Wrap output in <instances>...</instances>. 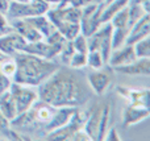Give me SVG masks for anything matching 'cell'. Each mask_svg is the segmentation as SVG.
<instances>
[{
    "instance_id": "cell-1",
    "label": "cell",
    "mask_w": 150,
    "mask_h": 141,
    "mask_svg": "<svg viewBox=\"0 0 150 141\" xmlns=\"http://www.w3.org/2000/svg\"><path fill=\"white\" fill-rule=\"evenodd\" d=\"M38 98L53 107H82L90 100L91 89L76 69L59 67L38 86Z\"/></svg>"
},
{
    "instance_id": "cell-2",
    "label": "cell",
    "mask_w": 150,
    "mask_h": 141,
    "mask_svg": "<svg viewBox=\"0 0 150 141\" xmlns=\"http://www.w3.org/2000/svg\"><path fill=\"white\" fill-rule=\"evenodd\" d=\"M13 58L16 62V73L12 81L32 87L40 86L61 66L53 60L25 52L16 53Z\"/></svg>"
},
{
    "instance_id": "cell-3",
    "label": "cell",
    "mask_w": 150,
    "mask_h": 141,
    "mask_svg": "<svg viewBox=\"0 0 150 141\" xmlns=\"http://www.w3.org/2000/svg\"><path fill=\"white\" fill-rule=\"evenodd\" d=\"M46 16L54 28L65 37L66 40H73L80 33V8L71 4L63 7L49 8Z\"/></svg>"
},
{
    "instance_id": "cell-4",
    "label": "cell",
    "mask_w": 150,
    "mask_h": 141,
    "mask_svg": "<svg viewBox=\"0 0 150 141\" xmlns=\"http://www.w3.org/2000/svg\"><path fill=\"white\" fill-rule=\"evenodd\" d=\"M49 5L42 0H29V1H9L7 15L9 18H26L33 16L45 15L49 11Z\"/></svg>"
},
{
    "instance_id": "cell-5",
    "label": "cell",
    "mask_w": 150,
    "mask_h": 141,
    "mask_svg": "<svg viewBox=\"0 0 150 141\" xmlns=\"http://www.w3.org/2000/svg\"><path fill=\"white\" fill-rule=\"evenodd\" d=\"M8 90H9L11 95L13 98L17 115H20V113L25 112L26 110H29L32 107V104L40 99L38 92L32 86H25V84H21V83L12 81V83H11Z\"/></svg>"
},
{
    "instance_id": "cell-6",
    "label": "cell",
    "mask_w": 150,
    "mask_h": 141,
    "mask_svg": "<svg viewBox=\"0 0 150 141\" xmlns=\"http://www.w3.org/2000/svg\"><path fill=\"white\" fill-rule=\"evenodd\" d=\"M87 116H88V113L83 112L79 108H76V111L71 116V119L69 120L67 124H65L61 128H57L54 131L46 133V140H55V141L73 140L74 135L83 128V124H84Z\"/></svg>"
},
{
    "instance_id": "cell-7",
    "label": "cell",
    "mask_w": 150,
    "mask_h": 141,
    "mask_svg": "<svg viewBox=\"0 0 150 141\" xmlns=\"http://www.w3.org/2000/svg\"><path fill=\"white\" fill-rule=\"evenodd\" d=\"M86 81L90 86L91 91L96 95H104L108 87L112 83V71L109 69H98L91 70L88 74H86Z\"/></svg>"
},
{
    "instance_id": "cell-8",
    "label": "cell",
    "mask_w": 150,
    "mask_h": 141,
    "mask_svg": "<svg viewBox=\"0 0 150 141\" xmlns=\"http://www.w3.org/2000/svg\"><path fill=\"white\" fill-rule=\"evenodd\" d=\"M26 44L28 41L15 30L0 36V50L9 57H13L18 52H24Z\"/></svg>"
},
{
    "instance_id": "cell-9",
    "label": "cell",
    "mask_w": 150,
    "mask_h": 141,
    "mask_svg": "<svg viewBox=\"0 0 150 141\" xmlns=\"http://www.w3.org/2000/svg\"><path fill=\"white\" fill-rule=\"evenodd\" d=\"M62 47L63 46H59V45L49 44L45 40H40V41L28 42L25 45V47H24V52L38 55V57H42V58H46V60H54L59 54Z\"/></svg>"
},
{
    "instance_id": "cell-10",
    "label": "cell",
    "mask_w": 150,
    "mask_h": 141,
    "mask_svg": "<svg viewBox=\"0 0 150 141\" xmlns=\"http://www.w3.org/2000/svg\"><path fill=\"white\" fill-rule=\"evenodd\" d=\"M146 118H149V108L146 106L129 103V106H127L122 111V127L128 128L145 120Z\"/></svg>"
},
{
    "instance_id": "cell-11",
    "label": "cell",
    "mask_w": 150,
    "mask_h": 141,
    "mask_svg": "<svg viewBox=\"0 0 150 141\" xmlns=\"http://www.w3.org/2000/svg\"><path fill=\"white\" fill-rule=\"evenodd\" d=\"M149 34H150V15L149 13H145L140 20L136 21L129 28L127 40H125V44L133 45L134 42L148 37Z\"/></svg>"
},
{
    "instance_id": "cell-12",
    "label": "cell",
    "mask_w": 150,
    "mask_h": 141,
    "mask_svg": "<svg viewBox=\"0 0 150 141\" xmlns=\"http://www.w3.org/2000/svg\"><path fill=\"white\" fill-rule=\"evenodd\" d=\"M134 60H137V57L134 54L133 45L125 44V46H121L116 50H112L107 65H109L111 69H115V67H119V66L128 65V63L133 62Z\"/></svg>"
},
{
    "instance_id": "cell-13",
    "label": "cell",
    "mask_w": 150,
    "mask_h": 141,
    "mask_svg": "<svg viewBox=\"0 0 150 141\" xmlns=\"http://www.w3.org/2000/svg\"><path fill=\"white\" fill-rule=\"evenodd\" d=\"M115 71L124 75H144L149 77L150 75V58H137L133 62L128 63L124 66H119L115 67Z\"/></svg>"
},
{
    "instance_id": "cell-14",
    "label": "cell",
    "mask_w": 150,
    "mask_h": 141,
    "mask_svg": "<svg viewBox=\"0 0 150 141\" xmlns=\"http://www.w3.org/2000/svg\"><path fill=\"white\" fill-rule=\"evenodd\" d=\"M11 20H12L11 25H12L13 30L17 32L20 36H23L28 42H34V41L44 40L42 34L40 33L26 18H11Z\"/></svg>"
},
{
    "instance_id": "cell-15",
    "label": "cell",
    "mask_w": 150,
    "mask_h": 141,
    "mask_svg": "<svg viewBox=\"0 0 150 141\" xmlns=\"http://www.w3.org/2000/svg\"><path fill=\"white\" fill-rule=\"evenodd\" d=\"M76 108L79 107H57L52 120L45 125V133H49V132L54 131L57 128H61L65 124H67L69 120L71 119V116L76 111Z\"/></svg>"
},
{
    "instance_id": "cell-16",
    "label": "cell",
    "mask_w": 150,
    "mask_h": 141,
    "mask_svg": "<svg viewBox=\"0 0 150 141\" xmlns=\"http://www.w3.org/2000/svg\"><path fill=\"white\" fill-rule=\"evenodd\" d=\"M104 8V3L98 5L96 11L88 17H80V33L86 37H90L91 34H93L101 26V12Z\"/></svg>"
},
{
    "instance_id": "cell-17",
    "label": "cell",
    "mask_w": 150,
    "mask_h": 141,
    "mask_svg": "<svg viewBox=\"0 0 150 141\" xmlns=\"http://www.w3.org/2000/svg\"><path fill=\"white\" fill-rule=\"evenodd\" d=\"M99 34H100V45H99V52H100L101 57H103L105 65L108 63L109 55L112 53V41H111V36H112V30L113 26L111 23H104L101 24V26L98 29Z\"/></svg>"
},
{
    "instance_id": "cell-18",
    "label": "cell",
    "mask_w": 150,
    "mask_h": 141,
    "mask_svg": "<svg viewBox=\"0 0 150 141\" xmlns=\"http://www.w3.org/2000/svg\"><path fill=\"white\" fill-rule=\"evenodd\" d=\"M117 92L121 95L124 99H127L132 104H141L148 107V99H149V90H136V89H128V87L120 86L117 87Z\"/></svg>"
},
{
    "instance_id": "cell-19",
    "label": "cell",
    "mask_w": 150,
    "mask_h": 141,
    "mask_svg": "<svg viewBox=\"0 0 150 141\" xmlns=\"http://www.w3.org/2000/svg\"><path fill=\"white\" fill-rule=\"evenodd\" d=\"M26 20L42 34V37H47L50 33L55 30L54 25L52 24V21L47 18L46 13L45 15H38V16H33V17H26Z\"/></svg>"
},
{
    "instance_id": "cell-20",
    "label": "cell",
    "mask_w": 150,
    "mask_h": 141,
    "mask_svg": "<svg viewBox=\"0 0 150 141\" xmlns=\"http://www.w3.org/2000/svg\"><path fill=\"white\" fill-rule=\"evenodd\" d=\"M0 111L4 113V116L8 120H13L17 116V111H16V106L13 102V98L11 95L9 90L1 92L0 94Z\"/></svg>"
},
{
    "instance_id": "cell-21",
    "label": "cell",
    "mask_w": 150,
    "mask_h": 141,
    "mask_svg": "<svg viewBox=\"0 0 150 141\" xmlns=\"http://www.w3.org/2000/svg\"><path fill=\"white\" fill-rule=\"evenodd\" d=\"M128 1L129 0H112L108 4H104L103 12H101V24L104 23H109L111 18L115 16V13H117L120 9H122L124 7L128 5Z\"/></svg>"
},
{
    "instance_id": "cell-22",
    "label": "cell",
    "mask_w": 150,
    "mask_h": 141,
    "mask_svg": "<svg viewBox=\"0 0 150 141\" xmlns=\"http://www.w3.org/2000/svg\"><path fill=\"white\" fill-rule=\"evenodd\" d=\"M99 119H100V112H92L88 113L84 124H83V131L90 136L91 140H96L98 135V127H99Z\"/></svg>"
},
{
    "instance_id": "cell-23",
    "label": "cell",
    "mask_w": 150,
    "mask_h": 141,
    "mask_svg": "<svg viewBox=\"0 0 150 141\" xmlns=\"http://www.w3.org/2000/svg\"><path fill=\"white\" fill-rule=\"evenodd\" d=\"M109 116H111V107L109 104H105L100 112V119H99V127H98V135H96V140H104L107 133V128H108L109 123Z\"/></svg>"
},
{
    "instance_id": "cell-24",
    "label": "cell",
    "mask_w": 150,
    "mask_h": 141,
    "mask_svg": "<svg viewBox=\"0 0 150 141\" xmlns=\"http://www.w3.org/2000/svg\"><path fill=\"white\" fill-rule=\"evenodd\" d=\"M109 23L112 24L113 28H128V23H129V8H128V5L122 9H120L117 13H115V16L111 18Z\"/></svg>"
},
{
    "instance_id": "cell-25",
    "label": "cell",
    "mask_w": 150,
    "mask_h": 141,
    "mask_svg": "<svg viewBox=\"0 0 150 141\" xmlns=\"http://www.w3.org/2000/svg\"><path fill=\"white\" fill-rule=\"evenodd\" d=\"M128 28H113L112 30V36H111V41H112V50H116L119 47H121L125 44V40H127Z\"/></svg>"
},
{
    "instance_id": "cell-26",
    "label": "cell",
    "mask_w": 150,
    "mask_h": 141,
    "mask_svg": "<svg viewBox=\"0 0 150 141\" xmlns=\"http://www.w3.org/2000/svg\"><path fill=\"white\" fill-rule=\"evenodd\" d=\"M134 54L137 58H150V37L140 40L133 44Z\"/></svg>"
},
{
    "instance_id": "cell-27",
    "label": "cell",
    "mask_w": 150,
    "mask_h": 141,
    "mask_svg": "<svg viewBox=\"0 0 150 141\" xmlns=\"http://www.w3.org/2000/svg\"><path fill=\"white\" fill-rule=\"evenodd\" d=\"M104 65H105V62H104L99 50H90L87 53V66L91 70L101 69V67H104Z\"/></svg>"
},
{
    "instance_id": "cell-28",
    "label": "cell",
    "mask_w": 150,
    "mask_h": 141,
    "mask_svg": "<svg viewBox=\"0 0 150 141\" xmlns=\"http://www.w3.org/2000/svg\"><path fill=\"white\" fill-rule=\"evenodd\" d=\"M71 69H76V70H80V69L86 67L87 66V54L86 53H79V52H74V54L71 55L70 61H69V65Z\"/></svg>"
},
{
    "instance_id": "cell-29",
    "label": "cell",
    "mask_w": 150,
    "mask_h": 141,
    "mask_svg": "<svg viewBox=\"0 0 150 141\" xmlns=\"http://www.w3.org/2000/svg\"><path fill=\"white\" fill-rule=\"evenodd\" d=\"M0 71L4 75H7L8 78L13 79V75L16 73V62L13 57H7L5 60H3L0 62Z\"/></svg>"
},
{
    "instance_id": "cell-30",
    "label": "cell",
    "mask_w": 150,
    "mask_h": 141,
    "mask_svg": "<svg viewBox=\"0 0 150 141\" xmlns=\"http://www.w3.org/2000/svg\"><path fill=\"white\" fill-rule=\"evenodd\" d=\"M128 8H129V23H128V29H129L136 21H138L148 12H145L144 8L138 4H128Z\"/></svg>"
},
{
    "instance_id": "cell-31",
    "label": "cell",
    "mask_w": 150,
    "mask_h": 141,
    "mask_svg": "<svg viewBox=\"0 0 150 141\" xmlns=\"http://www.w3.org/2000/svg\"><path fill=\"white\" fill-rule=\"evenodd\" d=\"M73 46H74V50L75 52H79V53H88V44H87V37L83 36L82 33L76 34L73 40Z\"/></svg>"
},
{
    "instance_id": "cell-32",
    "label": "cell",
    "mask_w": 150,
    "mask_h": 141,
    "mask_svg": "<svg viewBox=\"0 0 150 141\" xmlns=\"http://www.w3.org/2000/svg\"><path fill=\"white\" fill-rule=\"evenodd\" d=\"M74 46H73V42H71V40H67L66 41V44L63 45V47L61 49V52H59V57H61V61H62V63L63 65H66L67 66L69 65V61H70V58H71V55L74 54Z\"/></svg>"
},
{
    "instance_id": "cell-33",
    "label": "cell",
    "mask_w": 150,
    "mask_h": 141,
    "mask_svg": "<svg viewBox=\"0 0 150 141\" xmlns=\"http://www.w3.org/2000/svg\"><path fill=\"white\" fill-rule=\"evenodd\" d=\"M11 131V123L7 118L4 116V113L0 111V135H3L4 137H8Z\"/></svg>"
},
{
    "instance_id": "cell-34",
    "label": "cell",
    "mask_w": 150,
    "mask_h": 141,
    "mask_svg": "<svg viewBox=\"0 0 150 141\" xmlns=\"http://www.w3.org/2000/svg\"><path fill=\"white\" fill-rule=\"evenodd\" d=\"M12 30H13V28H12V25H11V23L8 21V18L5 17V15L0 13V33L5 34Z\"/></svg>"
},
{
    "instance_id": "cell-35",
    "label": "cell",
    "mask_w": 150,
    "mask_h": 141,
    "mask_svg": "<svg viewBox=\"0 0 150 141\" xmlns=\"http://www.w3.org/2000/svg\"><path fill=\"white\" fill-rule=\"evenodd\" d=\"M11 83H12V79L8 78L7 75H4V74L0 71V94L7 91V90L9 89Z\"/></svg>"
},
{
    "instance_id": "cell-36",
    "label": "cell",
    "mask_w": 150,
    "mask_h": 141,
    "mask_svg": "<svg viewBox=\"0 0 150 141\" xmlns=\"http://www.w3.org/2000/svg\"><path fill=\"white\" fill-rule=\"evenodd\" d=\"M105 140H109V141H120V135L117 133L116 128H111L109 131H107L105 133V137H104Z\"/></svg>"
},
{
    "instance_id": "cell-37",
    "label": "cell",
    "mask_w": 150,
    "mask_h": 141,
    "mask_svg": "<svg viewBox=\"0 0 150 141\" xmlns=\"http://www.w3.org/2000/svg\"><path fill=\"white\" fill-rule=\"evenodd\" d=\"M45 1L50 8H57V7H63V5L69 4L67 0H42Z\"/></svg>"
},
{
    "instance_id": "cell-38",
    "label": "cell",
    "mask_w": 150,
    "mask_h": 141,
    "mask_svg": "<svg viewBox=\"0 0 150 141\" xmlns=\"http://www.w3.org/2000/svg\"><path fill=\"white\" fill-rule=\"evenodd\" d=\"M104 1H105V0H79V1H78V7L82 8L88 4H101V3H104Z\"/></svg>"
},
{
    "instance_id": "cell-39",
    "label": "cell",
    "mask_w": 150,
    "mask_h": 141,
    "mask_svg": "<svg viewBox=\"0 0 150 141\" xmlns=\"http://www.w3.org/2000/svg\"><path fill=\"white\" fill-rule=\"evenodd\" d=\"M9 1L11 0H0V13L7 15L8 8H9Z\"/></svg>"
},
{
    "instance_id": "cell-40",
    "label": "cell",
    "mask_w": 150,
    "mask_h": 141,
    "mask_svg": "<svg viewBox=\"0 0 150 141\" xmlns=\"http://www.w3.org/2000/svg\"><path fill=\"white\" fill-rule=\"evenodd\" d=\"M145 1H148V0H129L128 4H138V5H141L142 3H145Z\"/></svg>"
},
{
    "instance_id": "cell-41",
    "label": "cell",
    "mask_w": 150,
    "mask_h": 141,
    "mask_svg": "<svg viewBox=\"0 0 150 141\" xmlns=\"http://www.w3.org/2000/svg\"><path fill=\"white\" fill-rule=\"evenodd\" d=\"M7 57H9V55H7V54H4V53L1 52V50H0V62H1L3 60H5V58Z\"/></svg>"
},
{
    "instance_id": "cell-42",
    "label": "cell",
    "mask_w": 150,
    "mask_h": 141,
    "mask_svg": "<svg viewBox=\"0 0 150 141\" xmlns=\"http://www.w3.org/2000/svg\"><path fill=\"white\" fill-rule=\"evenodd\" d=\"M12 1H21V3H24V1H29V0H12Z\"/></svg>"
},
{
    "instance_id": "cell-43",
    "label": "cell",
    "mask_w": 150,
    "mask_h": 141,
    "mask_svg": "<svg viewBox=\"0 0 150 141\" xmlns=\"http://www.w3.org/2000/svg\"><path fill=\"white\" fill-rule=\"evenodd\" d=\"M112 0H105V1H104V4H108V3H111Z\"/></svg>"
}]
</instances>
